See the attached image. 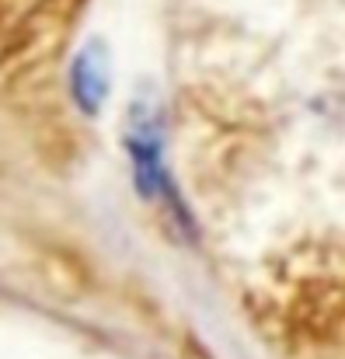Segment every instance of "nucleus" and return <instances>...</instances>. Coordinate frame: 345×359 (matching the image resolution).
Wrapping results in <instances>:
<instances>
[{
  "label": "nucleus",
  "mask_w": 345,
  "mask_h": 359,
  "mask_svg": "<svg viewBox=\"0 0 345 359\" xmlns=\"http://www.w3.org/2000/svg\"><path fill=\"white\" fill-rule=\"evenodd\" d=\"M129 150H133V168H136L140 189L147 196H161V199L175 203V192H171V182H168V171H164L161 133H157V122L150 116H136L133 136H129Z\"/></svg>",
  "instance_id": "1"
},
{
  "label": "nucleus",
  "mask_w": 345,
  "mask_h": 359,
  "mask_svg": "<svg viewBox=\"0 0 345 359\" xmlns=\"http://www.w3.org/2000/svg\"><path fill=\"white\" fill-rule=\"evenodd\" d=\"M105 91H109V81H105L102 56H98V53L81 56L77 67H74V95H77V102H81L88 112H98V105L105 102Z\"/></svg>",
  "instance_id": "2"
}]
</instances>
